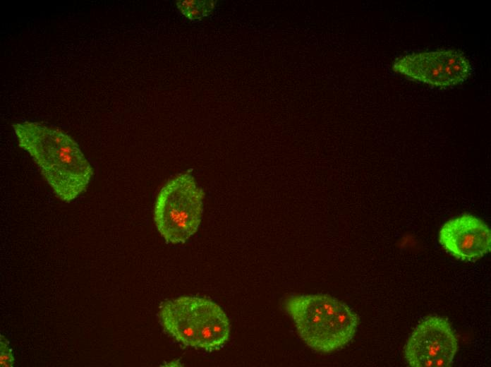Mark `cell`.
Segmentation results:
<instances>
[{
  "label": "cell",
  "mask_w": 491,
  "mask_h": 367,
  "mask_svg": "<svg viewBox=\"0 0 491 367\" xmlns=\"http://www.w3.org/2000/svg\"><path fill=\"white\" fill-rule=\"evenodd\" d=\"M159 317L170 336L185 346L197 348L195 296H181L164 302Z\"/></svg>",
  "instance_id": "cell-6"
},
{
  "label": "cell",
  "mask_w": 491,
  "mask_h": 367,
  "mask_svg": "<svg viewBox=\"0 0 491 367\" xmlns=\"http://www.w3.org/2000/svg\"><path fill=\"white\" fill-rule=\"evenodd\" d=\"M443 55L449 87L467 80L471 73V66L463 53L456 49H444Z\"/></svg>",
  "instance_id": "cell-9"
},
{
  "label": "cell",
  "mask_w": 491,
  "mask_h": 367,
  "mask_svg": "<svg viewBox=\"0 0 491 367\" xmlns=\"http://www.w3.org/2000/svg\"><path fill=\"white\" fill-rule=\"evenodd\" d=\"M12 126L19 147L30 155L59 198L69 203L86 189L93 170L71 137L37 122Z\"/></svg>",
  "instance_id": "cell-1"
},
{
  "label": "cell",
  "mask_w": 491,
  "mask_h": 367,
  "mask_svg": "<svg viewBox=\"0 0 491 367\" xmlns=\"http://www.w3.org/2000/svg\"><path fill=\"white\" fill-rule=\"evenodd\" d=\"M215 1H177L180 12L190 20H195L208 16L215 7Z\"/></svg>",
  "instance_id": "cell-10"
},
{
  "label": "cell",
  "mask_w": 491,
  "mask_h": 367,
  "mask_svg": "<svg viewBox=\"0 0 491 367\" xmlns=\"http://www.w3.org/2000/svg\"><path fill=\"white\" fill-rule=\"evenodd\" d=\"M204 197L203 190L189 172L178 174L164 185L156 198L154 220L167 243H185L197 231Z\"/></svg>",
  "instance_id": "cell-3"
},
{
  "label": "cell",
  "mask_w": 491,
  "mask_h": 367,
  "mask_svg": "<svg viewBox=\"0 0 491 367\" xmlns=\"http://www.w3.org/2000/svg\"><path fill=\"white\" fill-rule=\"evenodd\" d=\"M458 349L456 336L448 320L437 315L422 320L404 347L407 363L413 367L450 366Z\"/></svg>",
  "instance_id": "cell-4"
},
{
  "label": "cell",
  "mask_w": 491,
  "mask_h": 367,
  "mask_svg": "<svg viewBox=\"0 0 491 367\" xmlns=\"http://www.w3.org/2000/svg\"><path fill=\"white\" fill-rule=\"evenodd\" d=\"M285 308L301 338L311 349L330 352L353 337L357 314L346 303L327 294L291 296Z\"/></svg>",
  "instance_id": "cell-2"
},
{
  "label": "cell",
  "mask_w": 491,
  "mask_h": 367,
  "mask_svg": "<svg viewBox=\"0 0 491 367\" xmlns=\"http://www.w3.org/2000/svg\"><path fill=\"white\" fill-rule=\"evenodd\" d=\"M395 72L430 85L449 87L444 68L443 50L406 55L393 64Z\"/></svg>",
  "instance_id": "cell-8"
},
{
  "label": "cell",
  "mask_w": 491,
  "mask_h": 367,
  "mask_svg": "<svg viewBox=\"0 0 491 367\" xmlns=\"http://www.w3.org/2000/svg\"><path fill=\"white\" fill-rule=\"evenodd\" d=\"M1 366L10 367L14 362V358L8 346V342L3 336H1Z\"/></svg>",
  "instance_id": "cell-11"
},
{
  "label": "cell",
  "mask_w": 491,
  "mask_h": 367,
  "mask_svg": "<svg viewBox=\"0 0 491 367\" xmlns=\"http://www.w3.org/2000/svg\"><path fill=\"white\" fill-rule=\"evenodd\" d=\"M438 239L449 253L464 261L480 258L490 251V229L481 219L470 214L445 222Z\"/></svg>",
  "instance_id": "cell-5"
},
{
  "label": "cell",
  "mask_w": 491,
  "mask_h": 367,
  "mask_svg": "<svg viewBox=\"0 0 491 367\" xmlns=\"http://www.w3.org/2000/svg\"><path fill=\"white\" fill-rule=\"evenodd\" d=\"M195 313L197 348L211 351L222 347L230 333L229 321L224 311L214 301L195 296Z\"/></svg>",
  "instance_id": "cell-7"
}]
</instances>
